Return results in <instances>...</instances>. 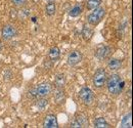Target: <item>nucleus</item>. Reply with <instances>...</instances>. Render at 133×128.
Returning a JSON list of instances; mask_svg holds the SVG:
<instances>
[{
	"label": "nucleus",
	"mask_w": 133,
	"mask_h": 128,
	"mask_svg": "<svg viewBox=\"0 0 133 128\" xmlns=\"http://www.w3.org/2000/svg\"><path fill=\"white\" fill-rule=\"evenodd\" d=\"M53 97H54V100L56 104H63L66 99V93H65L64 89L63 88H56L54 91Z\"/></svg>",
	"instance_id": "nucleus-11"
},
{
	"label": "nucleus",
	"mask_w": 133,
	"mask_h": 128,
	"mask_svg": "<svg viewBox=\"0 0 133 128\" xmlns=\"http://www.w3.org/2000/svg\"><path fill=\"white\" fill-rule=\"evenodd\" d=\"M52 87L49 83L44 82L38 85V87H36V91H37V96L39 97H46L51 93Z\"/></svg>",
	"instance_id": "nucleus-7"
},
{
	"label": "nucleus",
	"mask_w": 133,
	"mask_h": 128,
	"mask_svg": "<svg viewBox=\"0 0 133 128\" xmlns=\"http://www.w3.org/2000/svg\"><path fill=\"white\" fill-rule=\"evenodd\" d=\"M82 10H83L82 5H81V4H77V5H75L72 9H70V11H69V16H72V17L79 16L80 15H81Z\"/></svg>",
	"instance_id": "nucleus-17"
},
{
	"label": "nucleus",
	"mask_w": 133,
	"mask_h": 128,
	"mask_svg": "<svg viewBox=\"0 0 133 128\" xmlns=\"http://www.w3.org/2000/svg\"><path fill=\"white\" fill-rule=\"evenodd\" d=\"M107 77H108V75H107V72H105L104 69L100 68L98 70H96V72L93 75V84H94V86L97 87V88L102 87L104 85L105 81H107Z\"/></svg>",
	"instance_id": "nucleus-3"
},
{
	"label": "nucleus",
	"mask_w": 133,
	"mask_h": 128,
	"mask_svg": "<svg viewBox=\"0 0 133 128\" xmlns=\"http://www.w3.org/2000/svg\"><path fill=\"white\" fill-rule=\"evenodd\" d=\"M122 66V61L121 60H118V59H111L108 63V68L111 70V71H118L120 70Z\"/></svg>",
	"instance_id": "nucleus-14"
},
{
	"label": "nucleus",
	"mask_w": 133,
	"mask_h": 128,
	"mask_svg": "<svg viewBox=\"0 0 133 128\" xmlns=\"http://www.w3.org/2000/svg\"><path fill=\"white\" fill-rule=\"evenodd\" d=\"M105 16V9L103 7H96L93 9V11L88 16L87 21L91 26H97L100 22L103 20Z\"/></svg>",
	"instance_id": "nucleus-2"
},
{
	"label": "nucleus",
	"mask_w": 133,
	"mask_h": 128,
	"mask_svg": "<svg viewBox=\"0 0 133 128\" xmlns=\"http://www.w3.org/2000/svg\"><path fill=\"white\" fill-rule=\"evenodd\" d=\"M55 10H56V6H55L54 1H49V2L46 4V7H45L46 15H47V16H53V15L55 14Z\"/></svg>",
	"instance_id": "nucleus-19"
},
{
	"label": "nucleus",
	"mask_w": 133,
	"mask_h": 128,
	"mask_svg": "<svg viewBox=\"0 0 133 128\" xmlns=\"http://www.w3.org/2000/svg\"><path fill=\"white\" fill-rule=\"evenodd\" d=\"M17 35V30L14 26L11 25H6L3 27L2 32H1V36L4 40H10L12 39L15 36Z\"/></svg>",
	"instance_id": "nucleus-8"
},
{
	"label": "nucleus",
	"mask_w": 133,
	"mask_h": 128,
	"mask_svg": "<svg viewBox=\"0 0 133 128\" xmlns=\"http://www.w3.org/2000/svg\"><path fill=\"white\" fill-rule=\"evenodd\" d=\"M36 106H37V108H38L40 111H43V110L48 106V100H47V99H44V97H41L39 100H37Z\"/></svg>",
	"instance_id": "nucleus-21"
},
{
	"label": "nucleus",
	"mask_w": 133,
	"mask_h": 128,
	"mask_svg": "<svg viewBox=\"0 0 133 128\" xmlns=\"http://www.w3.org/2000/svg\"><path fill=\"white\" fill-rule=\"evenodd\" d=\"M66 61L70 66H76L82 61V53L79 50H74L68 55Z\"/></svg>",
	"instance_id": "nucleus-9"
},
{
	"label": "nucleus",
	"mask_w": 133,
	"mask_h": 128,
	"mask_svg": "<svg viewBox=\"0 0 133 128\" xmlns=\"http://www.w3.org/2000/svg\"><path fill=\"white\" fill-rule=\"evenodd\" d=\"M49 1H54V0H48V2H49Z\"/></svg>",
	"instance_id": "nucleus-25"
},
{
	"label": "nucleus",
	"mask_w": 133,
	"mask_h": 128,
	"mask_svg": "<svg viewBox=\"0 0 133 128\" xmlns=\"http://www.w3.org/2000/svg\"><path fill=\"white\" fill-rule=\"evenodd\" d=\"M105 82H107V86H108L110 93L115 94V95L119 94L124 87V81L122 80V78L118 74L110 75L109 77H107Z\"/></svg>",
	"instance_id": "nucleus-1"
},
{
	"label": "nucleus",
	"mask_w": 133,
	"mask_h": 128,
	"mask_svg": "<svg viewBox=\"0 0 133 128\" xmlns=\"http://www.w3.org/2000/svg\"><path fill=\"white\" fill-rule=\"evenodd\" d=\"M88 124V118L84 114H77L71 122V127H87Z\"/></svg>",
	"instance_id": "nucleus-5"
},
{
	"label": "nucleus",
	"mask_w": 133,
	"mask_h": 128,
	"mask_svg": "<svg viewBox=\"0 0 133 128\" xmlns=\"http://www.w3.org/2000/svg\"><path fill=\"white\" fill-rule=\"evenodd\" d=\"M120 126L122 128L132 127V114H131V112L128 113L127 115H125V116L122 118V121H121Z\"/></svg>",
	"instance_id": "nucleus-12"
},
{
	"label": "nucleus",
	"mask_w": 133,
	"mask_h": 128,
	"mask_svg": "<svg viewBox=\"0 0 133 128\" xmlns=\"http://www.w3.org/2000/svg\"><path fill=\"white\" fill-rule=\"evenodd\" d=\"M94 127L96 128H109L111 127L110 124L107 122V120L103 117H99L97 119H95L94 121Z\"/></svg>",
	"instance_id": "nucleus-16"
},
{
	"label": "nucleus",
	"mask_w": 133,
	"mask_h": 128,
	"mask_svg": "<svg viewBox=\"0 0 133 128\" xmlns=\"http://www.w3.org/2000/svg\"><path fill=\"white\" fill-rule=\"evenodd\" d=\"M43 127L45 128H57L58 127V122L56 119L55 115H47L44 118L43 121Z\"/></svg>",
	"instance_id": "nucleus-10"
},
{
	"label": "nucleus",
	"mask_w": 133,
	"mask_h": 128,
	"mask_svg": "<svg viewBox=\"0 0 133 128\" xmlns=\"http://www.w3.org/2000/svg\"><path fill=\"white\" fill-rule=\"evenodd\" d=\"M54 85L56 88H64L66 85V76L64 74H57L54 79Z\"/></svg>",
	"instance_id": "nucleus-15"
},
{
	"label": "nucleus",
	"mask_w": 133,
	"mask_h": 128,
	"mask_svg": "<svg viewBox=\"0 0 133 128\" xmlns=\"http://www.w3.org/2000/svg\"><path fill=\"white\" fill-rule=\"evenodd\" d=\"M82 36H83V38L85 40H87V41L90 40L92 38V36H93V30L91 28H89L88 26L84 25L83 29H82Z\"/></svg>",
	"instance_id": "nucleus-18"
},
{
	"label": "nucleus",
	"mask_w": 133,
	"mask_h": 128,
	"mask_svg": "<svg viewBox=\"0 0 133 128\" xmlns=\"http://www.w3.org/2000/svg\"><path fill=\"white\" fill-rule=\"evenodd\" d=\"M61 56V50L57 46H53L49 49V52H48V57L52 62H55L59 59Z\"/></svg>",
	"instance_id": "nucleus-13"
},
{
	"label": "nucleus",
	"mask_w": 133,
	"mask_h": 128,
	"mask_svg": "<svg viewBox=\"0 0 133 128\" xmlns=\"http://www.w3.org/2000/svg\"><path fill=\"white\" fill-rule=\"evenodd\" d=\"M79 97L85 105H91L94 100V93L90 88L83 87L79 91Z\"/></svg>",
	"instance_id": "nucleus-4"
},
{
	"label": "nucleus",
	"mask_w": 133,
	"mask_h": 128,
	"mask_svg": "<svg viewBox=\"0 0 133 128\" xmlns=\"http://www.w3.org/2000/svg\"><path fill=\"white\" fill-rule=\"evenodd\" d=\"M100 3H101V0H87L86 8L88 10H93L94 8L99 6Z\"/></svg>",
	"instance_id": "nucleus-20"
},
{
	"label": "nucleus",
	"mask_w": 133,
	"mask_h": 128,
	"mask_svg": "<svg viewBox=\"0 0 133 128\" xmlns=\"http://www.w3.org/2000/svg\"><path fill=\"white\" fill-rule=\"evenodd\" d=\"M2 49V44H1V42H0V50Z\"/></svg>",
	"instance_id": "nucleus-24"
},
{
	"label": "nucleus",
	"mask_w": 133,
	"mask_h": 128,
	"mask_svg": "<svg viewBox=\"0 0 133 128\" xmlns=\"http://www.w3.org/2000/svg\"><path fill=\"white\" fill-rule=\"evenodd\" d=\"M111 54H112V48L108 45H99L95 50V56L99 61H103L108 59Z\"/></svg>",
	"instance_id": "nucleus-6"
},
{
	"label": "nucleus",
	"mask_w": 133,
	"mask_h": 128,
	"mask_svg": "<svg viewBox=\"0 0 133 128\" xmlns=\"http://www.w3.org/2000/svg\"><path fill=\"white\" fill-rule=\"evenodd\" d=\"M11 2L16 6H23L26 3V0H11Z\"/></svg>",
	"instance_id": "nucleus-22"
},
{
	"label": "nucleus",
	"mask_w": 133,
	"mask_h": 128,
	"mask_svg": "<svg viewBox=\"0 0 133 128\" xmlns=\"http://www.w3.org/2000/svg\"><path fill=\"white\" fill-rule=\"evenodd\" d=\"M29 95L31 97H37V91H36V88H33L29 91Z\"/></svg>",
	"instance_id": "nucleus-23"
}]
</instances>
